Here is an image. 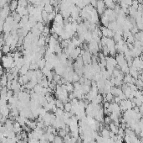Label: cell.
Returning <instances> with one entry per match:
<instances>
[{
	"label": "cell",
	"mask_w": 143,
	"mask_h": 143,
	"mask_svg": "<svg viewBox=\"0 0 143 143\" xmlns=\"http://www.w3.org/2000/svg\"><path fill=\"white\" fill-rule=\"evenodd\" d=\"M9 51H10V48H9V45H6L4 46V48H3V51L5 53H8V52H9Z\"/></svg>",
	"instance_id": "4"
},
{
	"label": "cell",
	"mask_w": 143,
	"mask_h": 143,
	"mask_svg": "<svg viewBox=\"0 0 143 143\" xmlns=\"http://www.w3.org/2000/svg\"><path fill=\"white\" fill-rule=\"evenodd\" d=\"M64 109H65V110L66 112H70L73 109V105L71 103H66V104H65V107H64Z\"/></svg>",
	"instance_id": "2"
},
{
	"label": "cell",
	"mask_w": 143,
	"mask_h": 143,
	"mask_svg": "<svg viewBox=\"0 0 143 143\" xmlns=\"http://www.w3.org/2000/svg\"><path fill=\"white\" fill-rule=\"evenodd\" d=\"M18 7H19V5H18V2L16 1V0H14V1H13V2L11 3L10 8H11L12 10H15Z\"/></svg>",
	"instance_id": "3"
},
{
	"label": "cell",
	"mask_w": 143,
	"mask_h": 143,
	"mask_svg": "<svg viewBox=\"0 0 143 143\" xmlns=\"http://www.w3.org/2000/svg\"><path fill=\"white\" fill-rule=\"evenodd\" d=\"M97 7H98L99 13H102V12L104 11V9H105V4H104V3L98 2V4H97Z\"/></svg>",
	"instance_id": "1"
}]
</instances>
